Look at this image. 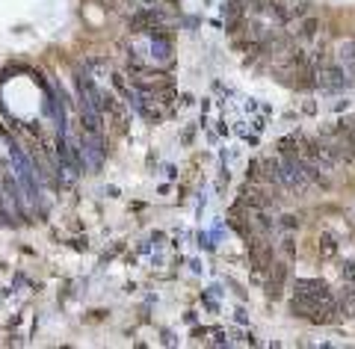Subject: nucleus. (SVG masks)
Wrapping results in <instances>:
<instances>
[{"mask_svg":"<svg viewBox=\"0 0 355 349\" xmlns=\"http://www.w3.org/2000/svg\"><path fill=\"white\" fill-rule=\"evenodd\" d=\"M293 317L308 323H331L340 314V302L323 278H296L291 293Z\"/></svg>","mask_w":355,"mask_h":349,"instance_id":"nucleus-1","label":"nucleus"},{"mask_svg":"<svg viewBox=\"0 0 355 349\" xmlns=\"http://www.w3.org/2000/svg\"><path fill=\"white\" fill-rule=\"evenodd\" d=\"M157 27H163V15L154 6L139 9V12L130 18V30H137V33H151V30H157Z\"/></svg>","mask_w":355,"mask_h":349,"instance_id":"nucleus-2","label":"nucleus"},{"mask_svg":"<svg viewBox=\"0 0 355 349\" xmlns=\"http://www.w3.org/2000/svg\"><path fill=\"white\" fill-rule=\"evenodd\" d=\"M284 278H287V266L284 264H272L270 266V281H266V296L279 299L282 296V287H284Z\"/></svg>","mask_w":355,"mask_h":349,"instance_id":"nucleus-3","label":"nucleus"},{"mask_svg":"<svg viewBox=\"0 0 355 349\" xmlns=\"http://www.w3.org/2000/svg\"><path fill=\"white\" fill-rule=\"evenodd\" d=\"M340 60H343L340 65L347 69V74H349V77H355V42H349L347 48L340 51Z\"/></svg>","mask_w":355,"mask_h":349,"instance_id":"nucleus-4","label":"nucleus"},{"mask_svg":"<svg viewBox=\"0 0 355 349\" xmlns=\"http://www.w3.org/2000/svg\"><path fill=\"white\" fill-rule=\"evenodd\" d=\"M340 273H343V278H347V281H352V284H355V261H349L347 266L340 269Z\"/></svg>","mask_w":355,"mask_h":349,"instance_id":"nucleus-5","label":"nucleus"}]
</instances>
